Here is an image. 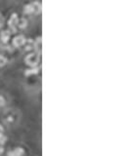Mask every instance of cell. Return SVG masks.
<instances>
[{
  "label": "cell",
  "instance_id": "1",
  "mask_svg": "<svg viewBox=\"0 0 140 156\" xmlns=\"http://www.w3.org/2000/svg\"><path fill=\"white\" fill-rule=\"evenodd\" d=\"M24 62H26L27 65L34 67L36 65H37L38 63H39V54H37V53H31V54L27 55L26 57Z\"/></svg>",
  "mask_w": 140,
  "mask_h": 156
},
{
  "label": "cell",
  "instance_id": "2",
  "mask_svg": "<svg viewBox=\"0 0 140 156\" xmlns=\"http://www.w3.org/2000/svg\"><path fill=\"white\" fill-rule=\"evenodd\" d=\"M18 21L19 18L17 16V14H13V15L10 17V19L8 21V26L9 27L11 28V30L13 32H15L17 30V24H18Z\"/></svg>",
  "mask_w": 140,
  "mask_h": 156
},
{
  "label": "cell",
  "instance_id": "3",
  "mask_svg": "<svg viewBox=\"0 0 140 156\" xmlns=\"http://www.w3.org/2000/svg\"><path fill=\"white\" fill-rule=\"evenodd\" d=\"M26 38L23 35H18V36H16L15 38L13 39V45L14 47H17L19 48L21 46H23L24 44H26Z\"/></svg>",
  "mask_w": 140,
  "mask_h": 156
},
{
  "label": "cell",
  "instance_id": "4",
  "mask_svg": "<svg viewBox=\"0 0 140 156\" xmlns=\"http://www.w3.org/2000/svg\"><path fill=\"white\" fill-rule=\"evenodd\" d=\"M41 40H42L41 37L37 38L36 41L34 42V48H33V49H36L37 54H39V55H40V52H41V48H42V41Z\"/></svg>",
  "mask_w": 140,
  "mask_h": 156
},
{
  "label": "cell",
  "instance_id": "5",
  "mask_svg": "<svg viewBox=\"0 0 140 156\" xmlns=\"http://www.w3.org/2000/svg\"><path fill=\"white\" fill-rule=\"evenodd\" d=\"M24 149L22 147H18L16 149H14L13 151H10L8 153V156H22L24 154Z\"/></svg>",
  "mask_w": 140,
  "mask_h": 156
},
{
  "label": "cell",
  "instance_id": "6",
  "mask_svg": "<svg viewBox=\"0 0 140 156\" xmlns=\"http://www.w3.org/2000/svg\"><path fill=\"white\" fill-rule=\"evenodd\" d=\"M10 37H11V32H10L9 30H4L1 32V40L4 42V43L9 41Z\"/></svg>",
  "mask_w": 140,
  "mask_h": 156
},
{
  "label": "cell",
  "instance_id": "7",
  "mask_svg": "<svg viewBox=\"0 0 140 156\" xmlns=\"http://www.w3.org/2000/svg\"><path fill=\"white\" fill-rule=\"evenodd\" d=\"M27 19H24V18H22L21 20L18 21V24H17V26H18L19 28H24V27H27Z\"/></svg>",
  "mask_w": 140,
  "mask_h": 156
},
{
  "label": "cell",
  "instance_id": "8",
  "mask_svg": "<svg viewBox=\"0 0 140 156\" xmlns=\"http://www.w3.org/2000/svg\"><path fill=\"white\" fill-rule=\"evenodd\" d=\"M24 14H33V6L31 4H27L24 7Z\"/></svg>",
  "mask_w": 140,
  "mask_h": 156
},
{
  "label": "cell",
  "instance_id": "9",
  "mask_svg": "<svg viewBox=\"0 0 140 156\" xmlns=\"http://www.w3.org/2000/svg\"><path fill=\"white\" fill-rule=\"evenodd\" d=\"M33 14H39L41 12V5L38 2H33Z\"/></svg>",
  "mask_w": 140,
  "mask_h": 156
},
{
  "label": "cell",
  "instance_id": "10",
  "mask_svg": "<svg viewBox=\"0 0 140 156\" xmlns=\"http://www.w3.org/2000/svg\"><path fill=\"white\" fill-rule=\"evenodd\" d=\"M26 50L27 51H30L31 49L34 48V42H33V40H29V41H26Z\"/></svg>",
  "mask_w": 140,
  "mask_h": 156
},
{
  "label": "cell",
  "instance_id": "11",
  "mask_svg": "<svg viewBox=\"0 0 140 156\" xmlns=\"http://www.w3.org/2000/svg\"><path fill=\"white\" fill-rule=\"evenodd\" d=\"M38 72V69L37 68H33V69H30V70H26V75H33V74H36Z\"/></svg>",
  "mask_w": 140,
  "mask_h": 156
},
{
  "label": "cell",
  "instance_id": "12",
  "mask_svg": "<svg viewBox=\"0 0 140 156\" xmlns=\"http://www.w3.org/2000/svg\"><path fill=\"white\" fill-rule=\"evenodd\" d=\"M7 63V60L5 57H3L2 55H0V66H4Z\"/></svg>",
  "mask_w": 140,
  "mask_h": 156
},
{
  "label": "cell",
  "instance_id": "13",
  "mask_svg": "<svg viewBox=\"0 0 140 156\" xmlns=\"http://www.w3.org/2000/svg\"><path fill=\"white\" fill-rule=\"evenodd\" d=\"M6 137L3 134H0V144H3L6 141Z\"/></svg>",
  "mask_w": 140,
  "mask_h": 156
},
{
  "label": "cell",
  "instance_id": "14",
  "mask_svg": "<svg viewBox=\"0 0 140 156\" xmlns=\"http://www.w3.org/2000/svg\"><path fill=\"white\" fill-rule=\"evenodd\" d=\"M4 104H5V100H4V98L0 96V106H3Z\"/></svg>",
  "mask_w": 140,
  "mask_h": 156
},
{
  "label": "cell",
  "instance_id": "15",
  "mask_svg": "<svg viewBox=\"0 0 140 156\" xmlns=\"http://www.w3.org/2000/svg\"><path fill=\"white\" fill-rule=\"evenodd\" d=\"M3 151H4V148H3L2 146H0V155L3 153Z\"/></svg>",
  "mask_w": 140,
  "mask_h": 156
},
{
  "label": "cell",
  "instance_id": "16",
  "mask_svg": "<svg viewBox=\"0 0 140 156\" xmlns=\"http://www.w3.org/2000/svg\"><path fill=\"white\" fill-rule=\"evenodd\" d=\"M2 24H3V20H2V18L0 17V27L2 26Z\"/></svg>",
  "mask_w": 140,
  "mask_h": 156
},
{
  "label": "cell",
  "instance_id": "17",
  "mask_svg": "<svg viewBox=\"0 0 140 156\" xmlns=\"http://www.w3.org/2000/svg\"><path fill=\"white\" fill-rule=\"evenodd\" d=\"M0 134H3V127L0 125Z\"/></svg>",
  "mask_w": 140,
  "mask_h": 156
}]
</instances>
